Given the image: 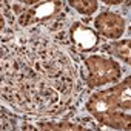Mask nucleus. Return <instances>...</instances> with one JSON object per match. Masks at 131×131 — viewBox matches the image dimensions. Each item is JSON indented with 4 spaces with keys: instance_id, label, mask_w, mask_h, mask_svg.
Wrapping results in <instances>:
<instances>
[{
    "instance_id": "f257e3e1",
    "label": "nucleus",
    "mask_w": 131,
    "mask_h": 131,
    "mask_svg": "<svg viewBox=\"0 0 131 131\" xmlns=\"http://www.w3.org/2000/svg\"><path fill=\"white\" fill-rule=\"evenodd\" d=\"M79 90V73L70 54L42 34L0 39V97L31 116H60Z\"/></svg>"
},
{
    "instance_id": "f03ea898",
    "label": "nucleus",
    "mask_w": 131,
    "mask_h": 131,
    "mask_svg": "<svg viewBox=\"0 0 131 131\" xmlns=\"http://www.w3.org/2000/svg\"><path fill=\"white\" fill-rule=\"evenodd\" d=\"M85 108L99 123L113 129H128L131 120V79L125 77L111 88L93 93Z\"/></svg>"
},
{
    "instance_id": "7ed1b4c3",
    "label": "nucleus",
    "mask_w": 131,
    "mask_h": 131,
    "mask_svg": "<svg viewBox=\"0 0 131 131\" xmlns=\"http://www.w3.org/2000/svg\"><path fill=\"white\" fill-rule=\"evenodd\" d=\"M83 63H85V83L88 88H100L105 85L116 83L122 76L120 65L111 57L94 54L88 56L83 60Z\"/></svg>"
},
{
    "instance_id": "20e7f679",
    "label": "nucleus",
    "mask_w": 131,
    "mask_h": 131,
    "mask_svg": "<svg viewBox=\"0 0 131 131\" xmlns=\"http://www.w3.org/2000/svg\"><path fill=\"white\" fill-rule=\"evenodd\" d=\"M62 14H65V5L62 0H45L42 3H37L22 11L17 22L22 28H28L32 25L54 20Z\"/></svg>"
},
{
    "instance_id": "39448f33",
    "label": "nucleus",
    "mask_w": 131,
    "mask_h": 131,
    "mask_svg": "<svg viewBox=\"0 0 131 131\" xmlns=\"http://www.w3.org/2000/svg\"><path fill=\"white\" fill-rule=\"evenodd\" d=\"M94 28L105 39L116 40L123 36L125 28H126V20L119 13L105 11V13H100L94 19Z\"/></svg>"
},
{
    "instance_id": "423d86ee",
    "label": "nucleus",
    "mask_w": 131,
    "mask_h": 131,
    "mask_svg": "<svg viewBox=\"0 0 131 131\" xmlns=\"http://www.w3.org/2000/svg\"><path fill=\"white\" fill-rule=\"evenodd\" d=\"M70 39H71V43L73 46L80 51V52H90V51H94L99 43H100V37L99 34L86 26L85 23L82 22H74L70 28Z\"/></svg>"
},
{
    "instance_id": "0eeeda50",
    "label": "nucleus",
    "mask_w": 131,
    "mask_h": 131,
    "mask_svg": "<svg viewBox=\"0 0 131 131\" xmlns=\"http://www.w3.org/2000/svg\"><path fill=\"white\" fill-rule=\"evenodd\" d=\"M105 52L117 57L119 60H122L123 63L129 65L131 63V49H129V39H123V40H113L111 43L103 46Z\"/></svg>"
},
{
    "instance_id": "6e6552de",
    "label": "nucleus",
    "mask_w": 131,
    "mask_h": 131,
    "mask_svg": "<svg viewBox=\"0 0 131 131\" xmlns=\"http://www.w3.org/2000/svg\"><path fill=\"white\" fill-rule=\"evenodd\" d=\"M68 3L74 11H77L82 16H88V17L94 14L99 8L97 0H68Z\"/></svg>"
},
{
    "instance_id": "1a4fd4ad",
    "label": "nucleus",
    "mask_w": 131,
    "mask_h": 131,
    "mask_svg": "<svg viewBox=\"0 0 131 131\" xmlns=\"http://www.w3.org/2000/svg\"><path fill=\"white\" fill-rule=\"evenodd\" d=\"M37 128L39 129H85V126L74 122H68V120H62V122L43 120V122H37Z\"/></svg>"
},
{
    "instance_id": "9d476101",
    "label": "nucleus",
    "mask_w": 131,
    "mask_h": 131,
    "mask_svg": "<svg viewBox=\"0 0 131 131\" xmlns=\"http://www.w3.org/2000/svg\"><path fill=\"white\" fill-rule=\"evenodd\" d=\"M100 2L108 5V6H113V5H120L122 2H125V0H100Z\"/></svg>"
},
{
    "instance_id": "9b49d317",
    "label": "nucleus",
    "mask_w": 131,
    "mask_h": 131,
    "mask_svg": "<svg viewBox=\"0 0 131 131\" xmlns=\"http://www.w3.org/2000/svg\"><path fill=\"white\" fill-rule=\"evenodd\" d=\"M19 2H20L22 5H26V6H34V5H37L39 2H42V0H19Z\"/></svg>"
},
{
    "instance_id": "f8f14e48",
    "label": "nucleus",
    "mask_w": 131,
    "mask_h": 131,
    "mask_svg": "<svg viewBox=\"0 0 131 131\" xmlns=\"http://www.w3.org/2000/svg\"><path fill=\"white\" fill-rule=\"evenodd\" d=\"M3 28H5V17H3L2 13H0V32L3 31Z\"/></svg>"
},
{
    "instance_id": "ddd939ff",
    "label": "nucleus",
    "mask_w": 131,
    "mask_h": 131,
    "mask_svg": "<svg viewBox=\"0 0 131 131\" xmlns=\"http://www.w3.org/2000/svg\"><path fill=\"white\" fill-rule=\"evenodd\" d=\"M3 2H9V0H3Z\"/></svg>"
}]
</instances>
